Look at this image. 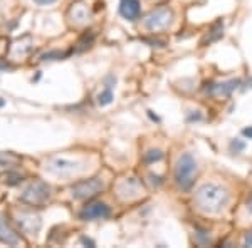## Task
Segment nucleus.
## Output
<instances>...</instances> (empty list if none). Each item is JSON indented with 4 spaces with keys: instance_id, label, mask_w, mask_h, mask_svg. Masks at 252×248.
I'll use <instances>...</instances> for the list:
<instances>
[{
    "instance_id": "f257e3e1",
    "label": "nucleus",
    "mask_w": 252,
    "mask_h": 248,
    "mask_svg": "<svg viewBox=\"0 0 252 248\" xmlns=\"http://www.w3.org/2000/svg\"><path fill=\"white\" fill-rule=\"evenodd\" d=\"M195 201H197L198 208L205 213H219L227 206L229 203V193L225 188L214 183H207V185L200 186L195 193Z\"/></svg>"
},
{
    "instance_id": "f03ea898",
    "label": "nucleus",
    "mask_w": 252,
    "mask_h": 248,
    "mask_svg": "<svg viewBox=\"0 0 252 248\" xmlns=\"http://www.w3.org/2000/svg\"><path fill=\"white\" fill-rule=\"evenodd\" d=\"M195 173H197V163H195L193 156L189 153L182 154L175 165V181H177L178 188L189 190L193 185Z\"/></svg>"
},
{
    "instance_id": "7ed1b4c3",
    "label": "nucleus",
    "mask_w": 252,
    "mask_h": 248,
    "mask_svg": "<svg viewBox=\"0 0 252 248\" xmlns=\"http://www.w3.org/2000/svg\"><path fill=\"white\" fill-rule=\"evenodd\" d=\"M49 196H51V188L47 186V183L35 180L24 190L20 200L31 206H42L49 200Z\"/></svg>"
},
{
    "instance_id": "20e7f679",
    "label": "nucleus",
    "mask_w": 252,
    "mask_h": 248,
    "mask_svg": "<svg viewBox=\"0 0 252 248\" xmlns=\"http://www.w3.org/2000/svg\"><path fill=\"white\" fill-rule=\"evenodd\" d=\"M173 22V12L168 7H158V9L152 10L148 17L145 19V27L150 32H160L165 30L172 26Z\"/></svg>"
},
{
    "instance_id": "39448f33",
    "label": "nucleus",
    "mask_w": 252,
    "mask_h": 248,
    "mask_svg": "<svg viewBox=\"0 0 252 248\" xmlns=\"http://www.w3.org/2000/svg\"><path fill=\"white\" fill-rule=\"evenodd\" d=\"M103 181L99 178H93V180H86V181H79L72 186V198L76 200H91L94 198L97 193L103 191Z\"/></svg>"
},
{
    "instance_id": "423d86ee",
    "label": "nucleus",
    "mask_w": 252,
    "mask_h": 248,
    "mask_svg": "<svg viewBox=\"0 0 252 248\" xmlns=\"http://www.w3.org/2000/svg\"><path fill=\"white\" fill-rule=\"evenodd\" d=\"M79 163L78 161H72V160H66V158H54L47 163L46 169L49 173L56 174V176H72L74 173L79 171Z\"/></svg>"
},
{
    "instance_id": "0eeeda50",
    "label": "nucleus",
    "mask_w": 252,
    "mask_h": 248,
    "mask_svg": "<svg viewBox=\"0 0 252 248\" xmlns=\"http://www.w3.org/2000/svg\"><path fill=\"white\" fill-rule=\"evenodd\" d=\"M111 215L109 211V206H106L104 203H91V205H86L83 208V211L79 213L81 220H104Z\"/></svg>"
},
{
    "instance_id": "6e6552de",
    "label": "nucleus",
    "mask_w": 252,
    "mask_h": 248,
    "mask_svg": "<svg viewBox=\"0 0 252 248\" xmlns=\"http://www.w3.org/2000/svg\"><path fill=\"white\" fill-rule=\"evenodd\" d=\"M19 228L27 235H35L40 230V218L34 213H20L17 217Z\"/></svg>"
},
{
    "instance_id": "1a4fd4ad",
    "label": "nucleus",
    "mask_w": 252,
    "mask_h": 248,
    "mask_svg": "<svg viewBox=\"0 0 252 248\" xmlns=\"http://www.w3.org/2000/svg\"><path fill=\"white\" fill-rule=\"evenodd\" d=\"M0 242L2 243H7V245H19V237L14 230L10 228V225L7 223V220L3 215H0Z\"/></svg>"
},
{
    "instance_id": "9d476101",
    "label": "nucleus",
    "mask_w": 252,
    "mask_h": 248,
    "mask_svg": "<svg viewBox=\"0 0 252 248\" xmlns=\"http://www.w3.org/2000/svg\"><path fill=\"white\" fill-rule=\"evenodd\" d=\"M140 2L138 0H121L120 2V14L128 20H136L140 17Z\"/></svg>"
},
{
    "instance_id": "9b49d317",
    "label": "nucleus",
    "mask_w": 252,
    "mask_h": 248,
    "mask_svg": "<svg viewBox=\"0 0 252 248\" xmlns=\"http://www.w3.org/2000/svg\"><path fill=\"white\" fill-rule=\"evenodd\" d=\"M138 193H140V183H138L136 180H133V178L125 180L123 183L118 185V194H120L123 200H128V198L136 196Z\"/></svg>"
},
{
    "instance_id": "f8f14e48",
    "label": "nucleus",
    "mask_w": 252,
    "mask_h": 248,
    "mask_svg": "<svg viewBox=\"0 0 252 248\" xmlns=\"http://www.w3.org/2000/svg\"><path fill=\"white\" fill-rule=\"evenodd\" d=\"M20 165V158L14 153H0V176L14 171L15 166Z\"/></svg>"
},
{
    "instance_id": "ddd939ff",
    "label": "nucleus",
    "mask_w": 252,
    "mask_h": 248,
    "mask_svg": "<svg viewBox=\"0 0 252 248\" xmlns=\"http://www.w3.org/2000/svg\"><path fill=\"white\" fill-rule=\"evenodd\" d=\"M71 19L78 24H84L91 19V10H89V7L86 3L78 2V3H74L71 9Z\"/></svg>"
},
{
    "instance_id": "4468645a",
    "label": "nucleus",
    "mask_w": 252,
    "mask_h": 248,
    "mask_svg": "<svg viewBox=\"0 0 252 248\" xmlns=\"http://www.w3.org/2000/svg\"><path fill=\"white\" fill-rule=\"evenodd\" d=\"M237 81H230V83H225V84H219V86H215V92L217 94H229L232 89L237 87Z\"/></svg>"
},
{
    "instance_id": "2eb2a0df",
    "label": "nucleus",
    "mask_w": 252,
    "mask_h": 248,
    "mask_svg": "<svg viewBox=\"0 0 252 248\" xmlns=\"http://www.w3.org/2000/svg\"><path fill=\"white\" fill-rule=\"evenodd\" d=\"M113 101V92H111V86H106L103 92H101L99 96H97V103L101 106H106Z\"/></svg>"
},
{
    "instance_id": "dca6fc26",
    "label": "nucleus",
    "mask_w": 252,
    "mask_h": 248,
    "mask_svg": "<svg viewBox=\"0 0 252 248\" xmlns=\"http://www.w3.org/2000/svg\"><path fill=\"white\" fill-rule=\"evenodd\" d=\"M161 158H163V154H161L160 151H148V153H146V156H145V160L148 163H152V161L161 160Z\"/></svg>"
},
{
    "instance_id": "f3484780",
    "label": "nucleus",
    "mask_w": 252,
    "mask_h": 248,
    "mask_svg": "<svg viewBox=\"0 0 252 248\" xmlns=\"http://www.w3.org/2000/svg\"><path fill=\"white\" fill-rule=\"evenodd\" d=\"M232 149H234L235 153L242 151V149H244V143H241V141H234V143H232Z\"/></svg>"
},
{
    "instance_id": "a211bd4d",
    "label": "nucleus",
    "mask_w": 252,
    "mask_h": 248,
    "mask_svg": "<svg viewBox=\"0 0 252 248\" xmlns=\"http://www.w3.org/2000/svg\"><path fill=\"white\" fill-rule=\"evenodd\" d=\"M244 245H246V247H252V230L246 235V238H244Z\"/></svg>"
},
{
    "instance_id": "6ab92c4d",
    "label": "nucleus",
    "mask_w": 252,
    "mask_h": 248,
    "mask_svg": "<svg viewBox=\"0 0 252 248\" xmlns=\"http://www.w3.org/2000/svg\"><path fill=\"white\" fill-rule=\"evenodd\" d=\"M37 5H51V3H54L56 0H34Z\"/></svg>"
},
{
    "instance_id": "aec40b11",
    "label": "nucleus",
    "mask_w": 252,
    "mask_h": 248,
    "mask_svg": "<svg viewBox=\"0 0 252 248\" xmlns=\"http://www.w3.org/2000/svg\"><path fill=\"white\" fill-rule=\"evenodd\" d=\"M247 210H249L251 213H252V193H251V196L247 198Z\"/></svg>"
},
{
    "instance_id": "412c9836",
    "label": "nucleus",
    "mask_w": 252,
    "mask_h": 248,
    "mask_svg": "<svg viewBox=\"0 0 252 248\" xmlns=\"http://www.w3.org/2000/svg\"><path fill=\"white\" fill-rule=\"evenodd\" d=\"M244 134H246L247 138H252V128H247V129H244Z\"/></svg>"
},
{
    "instance_id": "4be33fe9",
    "label": "nucleus",
    "mask_w": 252,
    "mask_h": 248,
    "mask_svg": "<svg viewBox=\"0 0 252 248\" xmlns=\"http://www.w3.org/2000/svg\"><path fill=\"white\" fill-rule=\"evenodd\" d=\"M3 67H9L7 64H0V69H3Z\"/></svg>"
}]
</instances>
